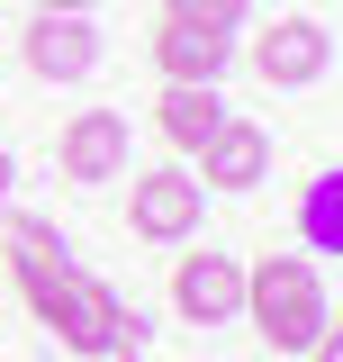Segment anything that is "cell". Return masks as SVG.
Wrapping results in <instances>:
<instances>
[{
  "label": "cell",
  "instance_id": "1",
  "mask_svg": "<svg viewBox=\"0 0 343 362\" xmlns=\"http://www.w3.org/2000/svg\"><path fill=\"white\" fill-rule=\"evenodd\" d=\"M244 326H253L271 354H307L325 326H335V299H325V281L307 254H262L244 272Z\"/></svg>",
  "mask_w": 343,
  "mask_h": 362
},
{
  "label": "cell",
  "instance_id": "2",
  "mask_svg": "<svg viewBox=\"0 0 343 362\" xmlns=\"http://www.w3.org/2000/svg\"><path fill=\"white\" fill-rule=\"evenodd\" d=\"M45 326H54V344H64V354H82V362H118V354L136 344V326H145V317H136L127 299L109 290V281H90V272H82Z\"/></svg>",
  "mask_w": 343,
  "mask_h": 362
},
{
  "label": "cell",
  "instance_id": "3",
  "mask_svg": "<svg viewBox=\"0 0 343 362\" xmlns=\"http://www.w3.org/2000/svg\"><path fill=\"white\" fill-rule=\"evenodd\" d=\"M199 218H208V190H199V173H190V163H145V173H136L127 226L145 235V245H190V235H199Z\"/></svg>",
  "mask_w": 343,
  "mask_h": 362
},
{
  "label": "cell",
  "instance_id": "4",
  "mask_svg": "<svg viewBox=\"0 0 343 362\" xmlns=\"http://www.w3.org/2000/svg\"><path fill=\"white\" fill-rule=\"evenodd\" d=\"M9 281L28 290V308H37V326H45V317L64 308V290L82 281V263H73V245L45 218H9Z\"/></svg>",
  "mask_w": 343,
  "mask_h": 362
},
{
  "label": "cell",
  "instance_id": "5",
  "mask_svg": "<svg viewBox=\"0 0 343 362\" xmlns=\"http://www.w3.org/2000/svg\"><path fill=\"white\" fill-rule=\"evenodd\" d=\"M244 54H253V73L271 90H307V82H325V64H335V28L325 18H271Z\"/></svg>",
  "mask_w": 343,
  "mask_h": 362
},
{
  "label": "cell",
  "instance_id": "6",
  "mask_svg": "<svg viewBox=\"0 0 343 362\" xmlns=\"http://www.w3.org/2000/svg\"><path fill=\"white\" fill-rule=\"evenodd\" d=\"M172 317L181 326H235L244 317V263L235 254H181L172 263Z\"/></svg>",
  "mask_w": 343,
  "mask_h": 362
},
{
  "label": "cell",
  "instance_id": "7",
  "mask_svg": "<svg viewBox=\"0 0 343 362\" xmlns=\"http://www.w3.org/2000/svg\"><path fill=\"white\" fill-rule=\"evenodd\" d=\"M127 154H136V136H127L118 109H82V118H64V136H54V163H64V181H82V190L127 181Z\"/></svg>",
  "mask_w": 343,
  "mask_h": 362
},
{
  "label": "cell",
  "instance_id": "8",
  "mask_svg": "<svg viewBox=\"0 0 343 362\" xmlns=\"http://www.w3.org/2000/svg\"><path fill=\"white\" fill-rule=\"evenodd\" d=\"M18 54H28L37 82H82V73H100V28H90V18H54V9H37Z\"/></svg>",
  "mask_w": 343,
  "mask_h": 362
},
{
  "label": "cell",
  "instance_id": "9",
  "mask_svg": "<svg viewBox=\"0 0 343 362\" xmlns=\"http://www.w3.org/2000/svg\"><path fill=\"white\" fill-rule=\"evenodd\" d=\"M262 173H271V136H262L253 118H226V127L199 145V190H253Z\"/></svg>",
  "mask_w": 343,
  "mask_h": 362
},
{
  "label": "cell",
  "instance_id": "10",
  "mask_svg": "<svg viewBox=\"0 0 343 362\" xmlns=\"http://www.w3.org/2000/svg\"><path fill=\"white\" fill-rule=\"evenodd\" d=\"M226 64H235V37L181 28V18L154 28V73H163V82H226Z\"/></svg>",
  "mask_w": 343,
  "mask_h": 362
},
{
  "label": "cell",
  "instance_id": "11",
  "mask_svg": "<svg viewBox=\"0 0 343 362\" xmlns=\"http://www.w3.org/2000/svg\"><path fill=\"white\" fill-rule=\"evenodd\" d=\"M154 127H163V145L199 154V145L226 127V100H217V82H163V100H154Z\"/></svg>",
  "mask_w": 343,
  "mask_h": 362
},
{
  "label": "cell",
  "instance_id": "12",
  "mask_svg": "<svg viewBox=\"0 0 343 362\" xmlns=\"http://www.w3.org/2000/svg\"><path fill=\"white\" fill-rule=\"evenodd\" d=\"M299 245L307 254H343V163H325L299 190Z\"/></svg>",
  "mask_w": 343,
  "mask_h": 362
},
{
  "label": "cell",
  "instance_id": "13",
  "mask_svg": "<svg viewBox=\"0 0 343 362\" xmlns=\"http://www.w3.org/2000/svg\"><path fill=\"white\" fill-rule=\"evenodd\" d=\"M163 18L208 28V37H235V28H244V0H163Z\"/></svg>",
  "mask_w": 343,
  "mask_h": 362
},
{
  "label": "cell",
  "instance_id": "14",
  "mask_svg": "<svg viewBox=\"0 0 343 362\" xmlns=\"http://www.w3.org/2000/svg\"><path fill=\"white\" fill-rule=\"evenodd\" d=\"M307 354H316V362H343V317L325 326V335H316V344H307Z\"/></svg>",
  "mask_w": 343,
  "mask_h": 362
},
{
  "label": "cell",
  "instance_id": "15",
  "mask_svg": "<svg viewBox=\"0 0 343 362\" xmlns=\"http://www.w3.org/2000/svg\"><path fill=\"white\" fill-rule=\"evenodd\" d=\"M37 9H54V18H90V0H37Z\"/></svg>",
  "mask_w": 343,
  "mask_h": 362
},
{
  "label": "cell",
  "instance_id": "16",
  "mask_svg": "<svg viewBox=\"0 0 343 362\" xmlns=\"http://www.w3.org/2000/svg\"><path fill=\"white\" fill-rule=\"evenodd\" d=\"M0 199H9V154H0Z\"/></svg>",
  "mask_w": 343,
  "mask_h": 362
},
{
  "label": "cell",
  "instance_id": "17",
  "mask_svg": "<svg viewBox=\"0 0 343 362\" xmlns=\"http://www.w3.org/2000/svg\"><path fill=\"white\" fill-rule=\"evenodd\" d=\"M118 362H145V354H136V344H127V354H118Z\"/></svg>",
  "mask_w": 343,
  "mask_h": 362
},
{
  "label": "cell",
  "instance_id": "18",
  "mask_svg": "<svg viewBox=\"0 0 343 362\" xmlns=\"http://www.w3.org/2000/svg\"><path fill=\"white\" fill-rule=\"evenodd\" d=\"M335 317H343V308H335Z\"/></svg>",
  "mask_w": 343,
  "mask_h": 362
}]
</instances>
